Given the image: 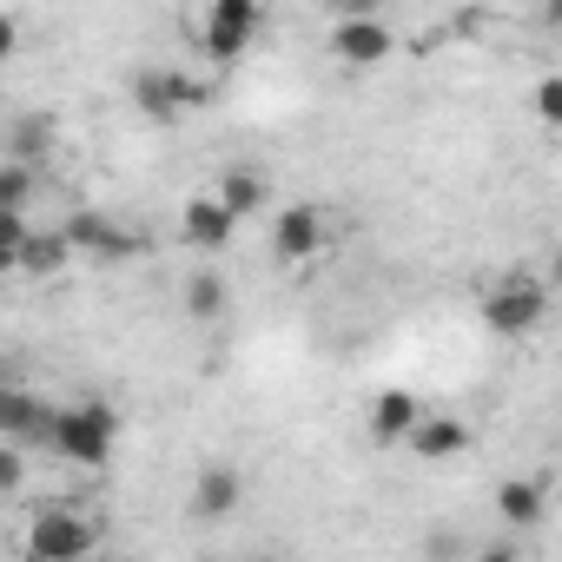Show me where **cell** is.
<instances>
[{
	"mask_svg": "<svg viewBox=\"0 0 562 562\" xmlns=\"http://www.w3.org/2000/svg\"><path fill=\"white\" fill-rule=\"evenodd\" d=\"M113 443H120V411L106 397H87V404H67L54 417V443L74 470H106L113 463Z\"/></svg>",
	"mask_w": 562,
	"mask_h": 562,
	"instance_id": "1",
	"label": "cell"
},
{
	"mask_svg": "<svg viewBox=\"0 0 562 562\" xmlns=\"http://www.w3.org/2000/svg\"><path fill=\"white\" fill-rule=\"evenodd\" d=\"M424 549H430V562H457V555H463V536H450V529H430V542H424Z\"/></svg>",
	"mask_w": 562,
	"mask_h": 562,
	"instance_id": "23",
	"label": "cell"
},
{
	"mask_svg": "<svg viewBox=\"0 0 562 562\" xmlns=\"http://www.w3.org/2000/svg\"><path fill=\"white\" fill-rule=\"evenodd\" d=\"M34 232V218L27 212H0V245H8V251H21V238Z\"/></svg>",
	"mask_w": 562,
	"mask_h": 562,
	"instance_id": "22",
	"label": "cell"
},
{
	"mask_svg": "<svg viewBox=\"0 0 562 562\" xmlns=\"http://www.w3.org/2000/svg\"><path fill=\"white\" fill-rule=\"evenodd\" d=\"M8 271H14V251H8V245H0V278H8Z\"/></svg>",
	"mask_w": 562,
	"mask_h": 562,
	"instance_id": "26",
	"label": "cell"
},
{
	"mask_svg": "<svg viewBox=\"0 0 562 562\" xmlns=\"http://www.w3.org/2000/svg\"><path fill=\"white\" fill-rule=\"evenodd\" d=\"M212 80H192V74H179V67H139L133 74V106L146 113V120H179V113H199V106H212Z\"/></svg>",
	"mask_w": 562,
	"mask_h": 562,
	"instance_id": "5",
	"label": "cell"
},
{
	"mask_svg": "<svg viewBox=\"0 0 562 562\" xmlns=\"http://www.w3.org/2000/svg\"><path fill=\"white\" fill-rule=\"evenodd\" d=\"M331 54H338L345 67H384V60L397 54V34H391V21H378L371 8H358V14H338Z\"/></svg>",
	"mask_w": 562,
	"mask_h": 562,
	"instance_id": "7",
	"label": "cell"
},
{
	"mask_svg": "<svg viewBox=\"0 0 562 562\" xmlns=\"http://www.w3.org/2000/svg\"><path fill=\"white\" fill-rule=\"evenodd\" d=\"M251 562H285V555H251Z\"/></svg>",
	"mask_w": 562,
	"mask_h": 562,
	"instance_id": "27",
	"label": "cell"
},
{
	"mask_svg": "<svg viewBox=\"0 0 562 562\" xmlns=\"http://www.w3.org/2000/svg\"><path fill=\"white\" fill-rule=\"evenodd\" d=\"M476 562H522V549H516V542H490Z\"/></svg>",
	"mask_w": 562,
	"mask_h": 562,
	"instance_id": "25",
	"label": "cell"
},
{
	"mask_svg": "<svg viewBox=\"0 0 562 562\" xmlns=\"http://www.w3.org/2000/svg\"><path fill=\"white\" fill-rule=\"evenodd\" d=\"M14 41H21V21H14L8 8H0V60H8V54H14Z\"/></svg>",
	"mask_w": 562,
	"mask_h": 562,
	"instance_id": "24",
	"label": "cell"
},
{
	"mask_svg": "<svg viewBox=\"0 0 562 562\" xmlns=\"http://www.w3.org/2000/svg\"><path fill=\"white\" fill-rule=\"evenodd\" d=\"M93 562H113V555H93Z\"/></svg>",
	"mask_w": 562,
	"mask_h": 562,
	"instance_id": "29",
	"label": "cell"
},
{
	"mask_svg": "<svg viewBox=\"0 0 562 562\" xmlns=\"http://www.w3.org/2000/svg\"><path fill=\"white\" fill-rule=\"evenodd\" d=\"M192 562H218V555H192Z\"/></svg>",
	"mask_w": 562,
	"mask_h": 562,
	"instance_id": "28",
	"label": "cell"
},
{
	"mask_svg": "<svg viewBox=\"0 0 562 562\" xmlns=\"http://www.w3.org/2000/svg\"><path fill=\"white\" fill-rule=\"evenodd\" d=\"M27 562H74V555H100V516L87 509H41L21 536Z\"/></svg>",
	"mask_w": 562,
	"mask_h": 562,
	"instance_id": "4",
	"label": "cell"
},
{
	"mask_svg": "<svg viewBox=\"0 0 562 562\" xmlns=\"http://www.w3.org/2000/svg\"><path fill=\"white\" fill-rule=\"evenodd\" d=\"M258 27H265V8H258V0H212L199 21H186L192 47H199L212 67H238V60L251 54Z\"/></svg>",
	"mask_w": 562,
	"mask_h": 562,
	"instance_id": "3",
	"label": "cell"
},
{
	"mask_svg": "<svg viewBox=\"0 0 562 562\" xmlns=\"http://www.w3.org/2000/svg\"><path fill=\"white\" fill-rule=\"evenodd\" d=\"M179 299H186V318L192 325H212V318H225V278L218 271H192Z\"/></svg>",
	"mask_w": 562,
	"mask_h": 562,
	"instance_id": "18",
	"label": "cell"
},
{
	"mask_svg": "<svg viewBox=\"0 0 562 562\" xmlns=\"http://www.w3.org/2000/svg\"><path fill=\"white\" fill-rule=\"evenodd\" d=\"M34 186H41V172H34V166L0 159V212H27V205H34Z\"/></svg>",
	"mask_w": 562,
	"mask_h": 562,
	"instance_id": "19",
	"label": "cell"
},
{
	"mask_svg": "<svg viewBox=\"0 0 562 562\" xmlns=\"http://www.w3.org/2000/svg\"><path fill=\"white\" fill-rule=\"evenodd\" d=\"M318 251H325V212L318 205L278 212V225H271V258L278 265H312Z\"/></svg>",
	"mask_w": 562,
	"mask_h": 562,
	"instance_id": "9",
	"label": "cell"
},
{
	"mask_svg": "<svg viewBox=\"0 0 562 562\" xmlns=\"http://www.w3.org/2000/svg\"><path fill=\"white\" fill-rule=\"evenodd\" d=\"M60 238H67L74 258L87 251V265H120V258H139V251H146V238L126 232V225H113L106 212H67Z\"/></svg>",
	"mask_w": 562,
	"mask_h": 562,
	"instance_id": "6",
	"label": "cell"
},
{
	"mask_svg": "<svg viewBox=\"0 0 562 562\" xmlns=\"http://www.w3.org/2000/svg\"><path fill=\"white\" fill-rule=\"evenodd\" d=\"M238 503H245V476L232 463H205L192 476V516L199 522H225V516H238Z\"/></svg>",
	"mask_w": 562,
	"mask_h": 562,
	"instance_id": "12",
	"label": "cell"
},
{
	"mask_svg": "<svg viewBox=\"0 0 562 562\" xmlns=\"http://www.w3.org/2000/svg\"><path fill=\"white\" fill-rule=\"evenodd\" d=\"M54 139H60L54 113H21V120L8 126V159H21V166H34V172H41V159L54 153Z\"/></svg>",
	"mask_w": 562,
	"mask_h": 562,
	"instance_id": "17",
	"label": "cell"
},
{
	"mask_svg": "<svg viewBox=\"0 0 562 562\" xmlns=\"http://www.w3.org/2000/svg\"><path fill=\"white\" fill-rule=\"evenodd\" d=\"M179 238H186L192 251H225V245L238 238V225L225 218V205H218L212 192H192V199L179 205Z\"/></svg>",
	"mask_w": 562,
	"mask_h": 562,
	"instance_id": "10",
	"label": "cell"
},
{
	"mask_svg": "<svg viewBox=\"0 0 562 562\" xmlns=\"http://www.w3.org/2000/svg\"><path fill=\"white\" fill-rule=\"evenodd\" d=\"M542 509H549L542 476H509V483L496 490V516H503V529H536Z\"/></svg>",
	"mask_w": 562,
	"mask_h": 562,
	"instance_id": "15",
	"label": "cell"
},
{
	"mask_svg": "<svg viewBox=\"0 0 562 562\" xmlns=\"http://www.w3.org/2000/svg\"><path fill=\"white\" fill-rule=\"evenodd\" d=\"M404 443H411V457H417V463H450V457H463V450H470V424H463V417H450V411H424V417H417V430H411Z\"/></svg>",
	"mask_w": 562,
	"mask_h": 562,
	"instance_id": "11",
	"label": "cell"
},
{
	"mask_svg": "<svg viewBox=\"0 0 562 562\" xmlns=\"http://www.w3.org/2000/svg\"><path fill=\"white\" fill-rule=\"evenodd\" d=\"M218 205H225V218L232 225H245L251 212H265L271 205V179L258 172V166H225V179H218V192H212Z\"/></svg>",
	"mask_w": 562,
	"mask_h": 562,
	"instance_id": "13",
	"label": "cell"
},
{
	"mask_svg": "<svg viewBox=\"0 0 562 562\" xmlns=\"http://www.w3.org/2000/svg\"><path fill=\"white\" fill-rule=\"evenodd\" d=\"M417 417H424L417 391L391 384V391H378V404H371V437H378V443H404V437L417 430Z\"/></svg>",
	"mask_w": 562,
	"mask_h": 562,
	"instance_id": "14",
	"label": "cell"
},
{
	"mask_svg": "<svg viewBox=\"0 0 562 562\" xmlns=\"http://www.w3.org/2000/svg\"><path fill=\"white\" fill-rule=\"evenodd\" d=\"M536 120L542 126H562V74H542L536 80Z\"/></svg>",
	"mask_w": 562,
	"mask_h": 562,
	"instance_id": "20",
	"label": "cell"
},
{
	"mask_svg": "<svg viewBox=\"0 0 562 562\" xmlns=\"http://www.w3.org/2000/svg\"><path fill=\"white\" fill-rule=\"evenodd\" d=\"M54 417H60V404L34 397V391H21V384H0V437H8L14 450L54 443Z\"/></svg>",
	"mask_w": 562,
	"mask_h": 562,
	"instance_id": "8",
	"label": "cell"
},
{
	"mask_svg": "<svg viewBox=\"0 0 562 562\" xmlns=\"http://www.w3.org/2000/svg\"><path fill=\"white\" fill-rule=\"evenodd\" d=\"M27 483V450H14V443H0V496H14Z\"/></svg>",
	"mask_w": 562,
	"mask_h": 562,
	"instance_id": "21",
	"label": "cell"
},
{
	"mask_svg": "<svg viewBox=\"0 0 562 562\" xmlns=\"http://www.w3.org/2000/svg\"><path fill=\"white\" fill-rule=\"evenodd\" d=\"M542 318H549V278L529 271V265H509L490 285V299H483V325L496 338H529Z\"/></svg>",
	"mask_w": 562,
	"mask_h": 562,
	"instance_id": "2",
	"label": "cell"
},
{
	"mask_svg": "<svg viewBox=\"0 0 562 562\" xmlns=\"http://www.w3.org/2000/svg\"><path fill=\"white\" fill-rule=\"evenodd\" d=\"M74 562H93V555H74Z\"/></svg>",
	"mask_w": 562,
	"mask_h": 562,
	"instance_id": "30",
	"label": "cell"
},
{
	"mask_svg": "<svg viewBox=\"0 0 562 562\" xmlns=\"http://www.w3.org/2000/svg\"><path fill=\"white\" fill-rule=\"evenodd\" d=\"M67 265H74V251H67L60 225H54V232H41V225H34V232L21 238V251H14V271H27V278H60Z\"/></svg>",
	"mask_w": 562,
	"mask_h": 562,
	"instance_id": "16",
	"label": "cell"
}]
</instances>
